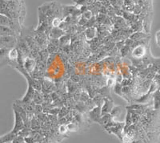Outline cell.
Here are the masks:
<instances>
[{"label": "cell", "instance_id": "1", "mask_svg": "<svg viewBox=\"0 0 160 143\" xmlns=\"http://www.w3.org/2000/svg\"><path fill=\"white\" fill-rule=\"evenodd\" d=\"M15 127H14V130H12V132L14 134H17L19 131H21L22 130L24 126V121L22 120V118H21V116L19 115L16 110L15 109Z\"/></svg>", "mask_w": 160, "mask_h": 143}, {"label": "cell", "instance_id": "2", "mask_svg": "<svg viewBox=\"0 0 160 143\" xmlns=\"http://www.w3.org/2000/svg\"><path fill=\"white\" fill-rule=\"evenodd\" d=\"M14 31L10 27L7 26H0V36H8L14 35Z\"/></svg>", "mask_w": 160, "mask_h": 143}, {"label": "cell", "instance_id": "3", "mask_svg": "<svg viewBox=\"0 0 160 143\" xmlns=\"http://www.w3.org/2000/svg\"><path fill=\"white\" fill-rule=\"evenodd\" d=\"M145 53V48L142 46H138L136 48H135L133 51V55L135 57H141Z\"/></svg>", "mask_w": 160, "mask_h": 143}, {"label": "cell", "instance_id": "4", "mask_svg": "<svg viewBox=\"0 0 160 143\" xmlns=\"http://www.w3.org/2000/svg\"><path fill=\"white\" fill-rule=\"evenodd\" d=\"M100 115V110L99 109H96L94 111L91 113V118H93L95 121H98V118H99Z\"/></svg>", "mask_w": 160, "mask_h": 143}, {"label": "cell", "instance_id": "5", "mask_svg": "<svg viewBox=\"0 0 160 143\" xmlns=\"http://www.w3.org/2000/svg\"><path fill=\"white\" fill-rule=\"evenodd\" d=\"M13 143H23V138L21 136H15L12 141Z\"/></svg>", "mask_w": 160, "mask_h": 143}, {"label": "cell", "instance_id": "6", "mask_svg": "<svg viewBox=\"0 0 160 143\" xmlns=\"http://www.w3.org/2000/svg\"><path fill=\"white\" fill-rule=\"evenodd\" d=\"M91 16H92V15H91V12L90 11H87L83 13V17L86 19H90Z\"/></svg>", "mask_w": 160, "mask_h": 143}, {"label": "cell", "instance_id": "7", "mask_svg": "<svg viewBox=\"0 0 160 143\" xmlns=\"http://www.w3.org/2000/svg\"><path fill=\"white\" fill-rule=\"evenodd\" d=\"M155 40H156V44L160 47V30L156 32V35H155Z\"/></svg>", "mask_w": 160, "mask_h": 143}, {"label": "cell", "instance_id": "8", "mask_svg": "<svg viewBox=\"0 0 160 143\" xmlns=\"http://www.w3.org/2000/svg\"><path fill=\"white\" fill-rule=\"evenodd\" d=\"M60 23H61V21H60L58 19H55L52 22V25L54 26V27H58V26H59Z\"/></svg>", "mask_w": 160, "mask_h": 143}, {"label": "cell", "instance_id": "9", "mask_svg": "<svg viewBox=\"0 0 160 143\" xmlns=\"http://www.w3.org/2000/svg\"><path fill=\"white\" fill-rule=\"evenodd\" d=\"M59 131L62 133H62H65L66 131H67V128H66L65 125H62V126H60Z\"/></svg>", "mask_w": 160, "mask_h": 143}, {"label": "cell", "instance_id": "10", "mask_svg": "<svg viewBox=\"0 0 160 143\" xmlns=\"http://www.w3.org/2000/svg\"><path fill=\"white\" fill-rule=\"evenodd\" d=\"M13 0H0V2H4V3H9Z\"/></svg>", "mask_w": 160, "mask_h": 143}, {"label": "cell", "instance_id": "11", "mask_svg": "<svg viewBox=\"0 0 160 143\" xmlns=\"http://www.w3.org/2000/svg\"><path fill=\"white\" fill-rule=\"evenodd\" d=\"M5 143H13V142H11V141H8V142H5Z\"/></svg>", "mask_w": 160, "mask_h": 143}]
</instances>
